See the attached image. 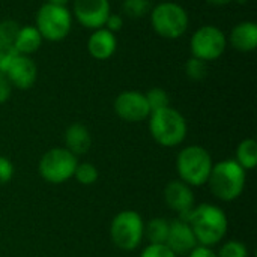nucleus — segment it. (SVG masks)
I'll return each mask as SVG.
<instances>
[{"mask_svg":"<svg viewBox=\"0 0 257 257\" xmlns=\"http://www.w3.org/2000/svg\"><path fill=\"white\" fill-rule=\"evenodd\" d=\"M114 111L125 122H142L151 114L145 93L137 90H125L119 93L114 101Z\"/></svg>","mask_w":257,"mask_h":257,"instance_id":"nucleus-11","label":"nucleus"},{"mask_svg":"<svg viewBox=\"0 0 257 257\" xmlns=\"http://www.w3.org/2000/svg\"><path fill=\"white\" fill-rule=\"evenodd\" d=\"M145 235V224L142 217L134 211H122L114 217L110 227V236L113 244L123 250H136Z\"/></svg>","mask_w":257,"mask_h":257,"instance_id":"nucleus-7","label":"nucleus"},{"mask_svg":"<svg viewBox=\"0 0 257 257\" xmlns=\"http://www.w3.org/2000/svg\"><path fill=\"white\" fill-rule=\"evenodd\" d=\"M140 257H176V254L164 244H151L142 251Z\"/></svg>","mask_w":257,"mask_h":257,"instance_id":"nucleus-27","label":"nucleus"},{"mask_svg":"<svg viewBox=\"0 0 257 257\" xmlns=\"http://www.w3.org/2000/svg\"><path fill=\"white\" fill-rule=\"evenodd\" d=\"M5 75L12 87L20 90L30 89L38 78V68L36 63L30 59V56L15 54V57L8 65Z\"/></svg>","mask_w":257,"mask_h":257,"instance_id":"nucleus-12","label":"nucleus"},{"mask_svg":"<svg viewBox=\"0 0 257 257\" xmlns=\"http://www.w3.org/2000/svg\"><path fill=\"white\" fill-rule=\"evenodd\" d=\"M123 17L120 15V14H110L108 15V18H107V21H105V29L107 30H110V32H113L114 35L117 33V32H120L122 30V27H123Z\"/></svg>","mask_w":257,"mask_h":257,"instance_id":"nucleus-29","label":"nucleus"},{"mask_svg":"<svg viewBox=\"0 0 257 257\" xmlns=\"http://www.w3.org/2000/svg\"><path fill=\"white\" fill-rule=\"evenodd\" d=\"M111 14L110 0H74L72 15L86 29H101Z\"/></svg>","mask_w":257,"mask_h":257,"instance_id":"nucleus-10","label":"nucleus"},{"mask_svg":"<svg viewBox=\"0 0 257 257\" xmlns=\"http://www.w3.org/2000/svg\"><path fill=\"white\" fill-rule=\"evenodd\" d=\"M212 158L203 146H187L176 160L178 175L182 182L193 187H202L208 182L212 172Z\"/></svg>","mask_w":257,"mask_h":257,"instance_id":"nucleus-4","label":"nucleus"},{"mask_svg":"<svg viewBox=\"0 0 257 257\" xmlns=\"http://www.w3.org/2000/svg\"><path fill=\"white\" fill-rule=\"evenodd\" d=\"M227 48V36L226 33L212 24L199 27L191 39H190V50L191 56L202 59L205 62H214L220 59Z\"/></svg>","mask_w":257,"mask_h":257,"instance_id":"nucleus-8","label":"nucleus"},{"mask_svg":"<svg viewBox=\"0 0 257 257\" xmlns=\"http://www.w3.org/2000/svg\"><path fill=\"white\" fill-rule=\"evenodd\" d=\"M48 3H53V5H62V6H66L69 0H47Z\"/></svg>","mask_w":257,"mask_h":257,"instance_id":"nucleus-33","label":"nucleus"},{"mask_svg":"<svg viewBox=\"0 0 257 257\" xmlns=\"http://www.w3.org/2000/svg\"><path fill=\"white\" fill-rule=\"evenodd\" d=\"M164 200L167 206L179 214V220L187 221L190 212L194 209V194L182 181H172L164 188Z\"/></svg>","mask_w":257,"mask_h":257,"instance_id":"nucleus-13","label":"nucleus"},{"mask_svg":"<svg viewBox=\"0 0 257 257\" xmlns=\"http://www.w3.org/2000/svg\"><path fill=\"white\" fill-rule=\"evenodd\" d=\"M169 233V223L164 218H154L145 229V235L151 244H166Z\"/></svg>","mask_w":257,"mask_h":257,"instance_id":"nucleus-20","label":"nucleus"},{"mask_svg":"<svg viewBox=\"0 0 257 257\" xmlns=\"http://www.w3.org/2000/svg\"><path fill=\"white\" fill-rule=\"evenodd\" d=\"M65 145L66 149L75 157L84 155L86 152H89L92 146V137L89 130L81 123L69 125L68 130L65 131Z\"/></svg>","mask_w":257,"mask_h":257,"instance_id":"nucleus-17","label":"nucleus"},{"mask_svg":"<svg viewBox=\"0 0 257 257\" xmlns=\"http://www.w3.org/2000/svg\"><path fill=\"white\" fill-rule=\"evenodd\" d=\"M20 24L15 20L0 21V47H14Z\"/></svg>","mask_w":257,"mask_h":257,"instance_id":"nucleus-25","label":"nucleus"},{"mask_svg":"<svg viewBox=\"0 0 257 257\" xmlns=\"http://www.w3.org/2000/svg\"><path fill=\"white\" fill-rule=\"evenodd\" d=\"M35 27L41 33L42 39L59 42L65 39L72 29V12L68 6L45 2L36 12Z\"/></svg>","mask_w":257,"mask_h":257,"instance_id":"nucleus-6","label":"nucleus"},{"mask_svg":"<svg viewBox=\"0 0 257 257\" xmlns=\"http://www.w3.org/2000/svg\"><path fill=\"white\" fill-rule=\"evenodd\" d=\"M14 176V166L12 163L5 158V157H0V185H5L8 184Z\"/></svg>","mask_w":257,"mask_h":257,"instance_id":"nucleus-28","label":"nucleus"},{"mask_svg":"<svg viewBox=\"0 0 257 257\" xmlns=\"http://www.w3.org/2000/svg\"><path fill=\"white\" fill-rule=\"evenodd\" d=\"M208 3H211V5H214V6H223V5H227V3H230L232 0H206Z\"/></svg>","mask_w":257,"mask_h":257,"instance_id":"nucleus-32","label":"nucleus"},{"mask_svg":"<svg viewBox=\"0 0 257 257\" xmlns=\"http://www.w3.org/2000/svg\"><path fill=\"white\" fill-rule=\"evenodd\" d=\"M122 9L123 14H126L131 18H142L151 12L152 5L151 0H123Z\"/></svg>","mask_w":257,"mask_h":257,"instance_id":"nucleus-23","label":"nucleus"},{"mask_svg":"<svg viewBox=\"0 0 257 257\" xmlns=\"http://www.w3.org/2000/svg\"><path fill=\"white\" fill-rule=\"evenodd\" d=\"M77 157L65 148L47 151L39 161V175L50 184H63L74 176Z\"/></svg>","mask_w":257,"mask_h":257,"instance_id":"nucleus-9","label":"nucleus"},{"mask_svg":"<svg viewBox=\"0 0 257 257\" xmlns=\"http://www.w3.org/2000/svg\"><path fill=\"white\" fill-rule=\"evenodd\" d=\"M175 254H188L193 248L197 247V239L187 221L182 220H173L169 223V233L166 244Z\"/></svg>","mask_w":257,"mask_h":257,"instance_id":"nucleus-14","label":"nucleus"},{"mask_svg":"<svg viewBox=\"0 0 257 257\" xmlns=\"http://www.w3.org/2000/svg\"><path fill=\"white\" fill-rule=\"evenodd\" d=\"M149 131L158 145L173 148L185 140L187 122L178 110L167 107L149 114Z\"/></svg>","mask_w":257,"mask_h":257,"instance_id":"nucleus-3","label":"nucleus"},{"mask_svg":"<svg viewBox=\"0 0 257 257\" xmlns=\"http://www.w3.org/2000/svg\"><path fill=\"white\" fill-rule=\"evenodd\" d=\"M145 98L148 101V105H149L151 113L152 111H157V110L167 108L169 104H170V98H169L167 92L164 89H161V87H154V89L148 90L145 93Z\"/></svg>","mask_w":257,"mask_h":257,"instance_id":"nucleus-22","label":"nucleus"},{"mask_svg":"<svg viewBox=\"0 0 257 257\" xmlns=\"http://www.w3.org/2000/svg\"><path fill=\"white\" fill-rule=\"evenodd\" d=\"M227 44H230L235 50L241 53H251L257 47V24L254 21H241L238 23L227 38Z\"/></svg>","mask_w":257,"mask_h":257,"instance_id":"nucleus-16","label":"nucleus"},{"mask_svg":"<svg viewBox=\"0 0 257 257\" xmlns=\"http://www.w3.org/2000/svg\"><path fill=\"white\" fill-rule=\"evenodd\" d=\"M208 182L217 199L232 202L238 199L245 188V170L236 161L226 160L212 167Z\"/></svg>","mask_w":257,"mask_h":257,"instance_id":"nucleus-2","label":"nucleus"},{"mask_svg":"<svg viewBox=\"0 0 257 257\" xmlns=\"http://www.w3.org/2000/svg\"><path fill=\"white\" fill-rule=\"evenodd\" d=\"M151 24L158 36L178 39L185 35L190 17L182 5L175 2H161L151 9Z\"/></svg>","mask_w":257,"mask_h":257,"instance_id":"nucleus-5","label":"nucleus"},{"mask_svg":"<svg viewBox=\"0 0 257 257\" xmlns=\"http://www.w3.org/2000/svg\"><path fill=\"white\" fill-rule=\"evenodd\" d=\"M190 257H218L209 247H205V245H200V247H196L191 250Z\"/></svg>","mask_w":257,"mask_h":257,"instance_id":"nucleus-31","label":"nucleus"},{"mask_svg":"<svg viewBox=\"0 0 257 257\" xmlns=\"http://www.w3.org/2000/svg\"><path fill=\"white\" fill-rule=\"evenodd\" d=\"M236 163L244 170H251L257 166V143L254 139H245L236 149Z\"/></svg>","mask_w":257,"mask_h":257,"instance_id":"nucleus-19","label":"nucleus"},{"mask_svg":"<svg viewBox=\"0 0 257 257\" xmlns=\"http://www.w3.org/2000/svg\"><path fill=\"white\" fill-rule=\"evenodd\" d=\"M42 36L35 26H20L14 41V48L18 54L30 56L41 48Z\"/></svg>","mask_w":257,"mask_h":257,"instance_id":"nucleus-18","label":"nucleus"},{"mask_svg":"<svg viewBox=\"0 0 257 257\" xmlns=\"http://www.w3.org/2000/svg\"><path fill=\"white\" fill-rule=\"evenodd\" d=\"M184 71H185V74H187V77L190 80H193V81H202L208 75V62L191 56L185 62Z\"/></svg>","mask_w":257,"mask_h":257,"instance_id":"nucleus-21","label":"nucleus"},{"mask_svg":"<svg viewBox=\"0 0 257 257\" xmlns=\"http://www.w3.org/2000/svg\"><path fill=\"white\" fill-rule=\"evenodd\" d=\"M117 48V38L113 32L105 27L96 29L87 39V51L96 60L110 59Z\"/></svg>","mask_w":257,"mask_h":257,"instance_id":"nucleus-15","label":"nucleus"},{"mask_svg":"<svg viewBox=\"0 0 257 257\" xmlns=\"http://www.w3.org/2000/svg\"><path fill=\"white\" fill-rule=\"evenodd\" d=\"M218 257H248V250L242 242L230 241L221 247Z\"/></svg>","mask_w":257,"mask_h":257,"instance_id":"nucleus-26","label":"nucleus"},{"mask_svg":"<svg viewBox=\"0 0 257 257\" xmlns=\"http://www.w3.org/2000/svg\"><path fill=\"white\" fill-rule=\"evenodd\" d=\"M187 223L190 224L197 242H200L205 247L217 245L227 233V217L215 205L203 203L197 208H194Z\"/></svg>","mask_w":257,"mask_h":257,"instance_id":"nucleus-1","label":"nucleus"},{"mask_svg":"<svg viewBox=\"0 0 257 257\" xmlns=\"http://www.w3.org/2000/svg\"><path fill=\"white\" fill-rule=\"evenodd\" d=\"M11 90H12L11 83L8 81L6 75L3 72H0V104H3V102H6L9 99Z\"/></svg>","mask_w":257,"mask_h":257,"instance_id":"nucleus-30","label":"nucleus"},{"mask_svg":"<svg viewBox=\"0 0 257 257\" xmlns=\"http://www.w3.org/2000/svg\"><path fill=\"white\" fill-rule=\"evenodd\" d=\"M74 176L81 185H92L98 181L99 173H98V169L92 163H81V164H77Z\"/></svg>","mask_w":257,"mask_h":257,"instance_id":"nucleus-24","label":"nucleus"}]
</instances>
